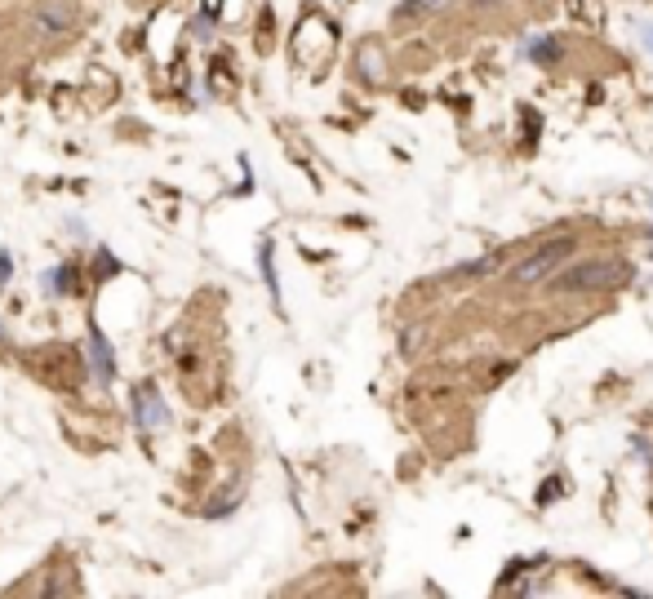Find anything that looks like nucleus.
I'll return each instance as SVG.
<instances>
[{
  "label": "nucleus",
  "instance_id": "nucleus-1",
  "mask_svg": "<svg viewBox=\"0 0 653 599\" xmlns=\"http://www.w3.org/2000/svg\"><path fill=\"white\" fill-rule=\"evenodd\" d=\"M623 280H627V266L623 262H578V266H569L555 280V289L560 293H596V289H614Z\"/></svg>",
  "mask_w": 653,
  "mask_h": 599
},
{
  "label": "nucleus",
  "instance_id": "nucleus-2",
  "mask_svg": "<svg viewBox=\"0 0 653 599\" xmlns=\"http://www.w3.org/2000/svg\"><path fill=\"white\" fill-rule=\"evenodd\" d=\"M573 249H578V240H573V236L547 240V244H542L538 253H529V257H524L521 266L512 271V280H516V284H533V280L551 275V271H555V266H560V262H564V257H569Z\"/></svg>",
  "mask_w": 653,
  "mask_h": 599
},
{
  "label": "nucleus",
  "instance_id": "nucleus-3",
  "mask_svg": "<svg viewBox=\"0 0 653 599\" xmlns=\"http://www.w3.org/2000/svg\"><path fill=\"white\" fill-rule=\"evenodd\" d=\"M89 351H94V368H98V377L103 382H112V347H107V338L94 329V338H89Z\"/></svg>",
  "mask_w": 653,
  "mask_h": 599
},
{
  "label": "nucleus",
  "instance_id": "nucleus-4",
  "mask_svg": "<svg viewBox=\"0 0 653 599\" xmlns=\"http://www.w3.org/2000/svg\"><path fill=\"white\" fill-rule=\"evenodd\" d=\"M138 422H142V426H160V422H165V413H160V404H156V391H151V386L138 395Z\"/></svg>",
  "mask_w": 653,
  "mask_h": 599
},
{
  "label": "nucleus",
  "instance_id": "nucleus-5",
  "mask_svg": "<svg viewBox=\"0 0 653 599\" xmlns=\"http://www.w3.org/2000/svg\"><path fill=\"white\" fill-rule=\"evenodd\" d=\"M507 262V253H489V257H480V262H467V266H458L454 275H489V271H498Z\"/></svg>",
  "mask_w": 653,
  "mask_h": 599
},
{
  "label": "nucleus",
  "instance_id": "nucleus-6",
  "mask_svg": "<svg viewBox=\"0 0 653 599\" xmlns=\"http://www.w3.org/2000/svg\"><path fill=\"white\" fill-rule=\"evenodd\" d=\"M529 54H533L538 63H555V58H560V45H555V36H538V45H533Z\"/></svg>",
  "mask_w": 653,
  "mask_h": 599
},
{
  "label": "nucleus",
  "instance_id": "nucleus-7",
  "mask_svg": "<svg viewBox=\"0 0 653 599\" xmlns=\"http://www.w3.org/2000/svg\"><path fill=\"white\" fill-rule=\"evenodd\" d=\"M440 4H445V0H409L400 13H404V18H413V13H431V9H440Z\"/></svg>",
  "mask_w": 653,
  "mask_h": 599
},
{
  "label": "nucleus",
  "instance_id": "nucleus-8",
  "mask_svg": "<svg viewBox=\"0 0 653 599\" xmlns=\"http://www.w3.org/2000/svg\"><path fill=\"white\" fill-rule=\"evenodd\" d=\"M54 284H58L63 293H72V284H76V271H72V266H63V271L54 275Z\"/></svg>",
  "mask_w": 653,
  "mask_h": 599
},
{
  "label": "nucleus",
  "instance_id": "nucleus-9",
  "mask_svg": "<svg viewBox=\"0 0 653 599\" xmlns=\"http://www.w3.org/2000/svg\"><path fill=\"white\" fill-rule=\"evenodd\" d=\"M636 31H640V45L653 54V22H636Z\"/></svg>",
  "mask_w": 653,
  "mask_h": 599
},
{
  "label": "nucleus",
  "instance_id": "nucleus-10",
  "mask_svg": "<svg viewBox=\"0 0 653 599\" xmlns=\"http://www.w3.org/2000/svg\"><path fill=\"white\" fill-rule=\"evenodd\" d=\"M9 280V257H0V284Z\"/></svg>",
  "mask_w": 653,
  "mask_h": 599
}]
</instances>
